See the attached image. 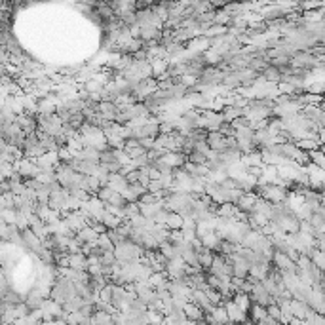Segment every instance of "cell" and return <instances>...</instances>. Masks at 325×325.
<instances>
[{
  "label": "cell",
  "mask_w": 325,
  "mask_h": 325,
  "mask_svg": "<svg viewBox=\"0 0 325 325\" xmlns=\"http://www.w3.org/2000/svg\"><path fill=\"white\" fill-rule=\"evenodd\" d=\"M255 194L270 202V204H283L287 202V190L282 187H274V185H259Z\"/></svg>",
  "instance_id": "1"
},
{
  "label": "cell",
  "mask_w": 325,
  "mask_h": 325,
  "mask_svg": "<svg viewBox=\"0 0 325 325\" xmlns=\"http://www.w3.org/2000/svg\"><path fill=\"white\" fill-rule=\"evenodd\" d=\"M251 301H253V304H260V306H270V304H278L274 299H272V295L264 289V285H262V282L257 283L255 287H253V291H251Z\"/></svg>",
  "instance_id": "2"
},
{
  "label": "cell",
  "mask_w": 325,
  "mask_h": 325,
  "mask_svg": "<svg viewBox=\"0 0 325 325\" xmlns=\"http://www.w3.org/2000/svg\"><path fill=\"white\" fill-rule=\"evenodd\" d=\"M222 306L226 308V312H228V320H230L234 325H243L247 320H249V314L243 312V310H239L238 306L234 304V301H228V303H224Z\"/></svg>",
  "instance_id": "3"
},
{
  "label": "cell",
  "mask_w": 325,
  "mask_h": 325,
  "mask_svg": "<svg viewBox=\"0 0 325 325\" xmlns=\"http://www.w3.org/2000/svg\"><path fill=\"white\" fill-rule=\"evenodd\" d=\"M207 145H209V149L213 152H224L230 147V139L224 137V135H221L219 131H211L207 135Z\"/></svg>",
  "instance_id": "4"
},
{
  "label": "cell",
  "mask_w": 325,
  "mask_h": 325,
  "mask_svg": "<svg viewBox=\"0 0 325 325\" xmlns=\"http://www.w3.org/2000/svg\"><path fill=\"white\" fill-rule=\"evenodd\" d=\"M190 303L198 304V306L205 312V316L213 314V310H215V304L209 301V297L205 295V291H198V289H194V291H192V299H190Z\"/></svg>",
  "instance_id": "5"
},
{
  "label": "cell",
  "mask_w": 325,
  "mask_h": 325,
  "mask_svg": "<svg viewBox=\"0 0 325 325\" xmlns=\"http://www.w3.org/2000/svg\"><path fill=\"white\" fill-rule=\"evenodd\" d=\"M291 310H293V316H295V318L304 320V322H306V320H310V318L316 314V312H314V310H312V308H310V306H308L306 303L295 301V299L291 301Z\"/></svg>",
  "instance_id": "6"
},
{
  "label": "cell",
  "mask_w": 325,
  "mask_h": 325,
  "mask_svg": "<svg viewBox=\"0 0 325 325\" xmlns=\"http://www.w3.org/2000/svg\"><path fill=\"white\" fill-rule=\"evenodd\" d=\"M187 50L192 51V53H205V51L211 50V40L207 36H198V38L187 44Z\"/></svg>",
  "instance_id": "7"
},
{
  "label": "cell",
  "mask_w": 325,
  "mask_h": 325,
  "mask_svg": "<svg viewBox=\"0 0 325 325\" xmlns=\"http://www.w3.org/2000/svg\"><path fill=\"white\" fill-rule=\"evenodd\" d=\"M257 200H259V196L255 194V192L241 194V198H239L238 202H236V207H238L239 211L251 213V211H253V207H255V204H257Z\"/></svg>",
  "instance_id": "8"
},
{
  "label": "cell",
  "mask_w": 325,
  "mask_h": 325,
  "mask_svg": "<svg viewBox=\"0 0 325 325\" xmlns=\"http://www.w3.org/2000/svg\"><path fill=\"white\" fill-rule=\"evenodd\" d=\"M198 260H200L202 270H204V272H209L211 266H213V260H215V253H213L211 249L202 247V249H198Z\"/></svg>",
  "instance_id": "9"
},
{
  "label": "cell",
  "mask_w": 325,
  "mask_h": 325,
  "mask_svg": "<svg viewBox=\"0 0 325 325\" xmlns=\"http://www.w3.org/2000/svg\"><path fill=\"white\" fill-rule=\"evenodd\" d=\"M183 310L187 314V320H190V322H204L205 320V312L194 303H187L183 306Z\"/></svg>",
  "instance_id": "10"
},
{
  "label": "cell",
  "mask_w": 325,
  "mask_h": 325,
  "mask_svg": "<svg viewBox=\"0 0 325 325\" xmlns=\"http://www.w3.org/2000/svg\"><path fill=\"white\" fill-rule=\"evenodd\" d=\"M118 105L116 103H110V101H103L101 103V107H99V114L108 120V122H116V118H118Z\"/></svg>",
  "instance_id": "11"
},
{
  "label": "cell",
  "mask_w": 325,
  "mask_h": 325,
  "mask_svg": "<svg viewBox=\"0 0 325 325\" xmlns=\"http://www.w3.org/2000/svg\"><path fill=\"white\" fill-rule=\"evenodd\" d=\"M68 268H74L78 272H87L89 268V260H87L86 255L78 253V255H70L68 253Z\"/></svg>",
  "instance_id": "12"
},
{
  "label": "cell",
  "mask_w": 325,
  "mask_h": 325,
  "mask_svg": "<svg viewBox=\"0 0 325 325\" xmlns=\"http://www.w3.org/2000/svg\"><path fill=\"white\" fill-rule=\"evenodd\" d=\"M232 301H234V304L238 306L239 310H243V312H247V314H249V310H251V306H253V301H251V297H249L247 293H236Z\"/></svg>",
  "instance_id": "13"
},
{
  "label": "cell",
  "mask_w": 325,
  "mask_h": 325,
  "mask_svg": "<svg viewBox=\"0 0 325 325\" xmlns=\"http://www.w3.org/2000/svg\"><path fill=\"white\" fill-rule=\"evenodd\" d=\"M282 76H283L282 70H278L276 67H272V65H270L268 68H266V70H264V72H262V78H264L268 84H276V86L282 82Z\"/></svg>",
  "instance_id": "14"
},
{
  "label": "cell",
  "mask_w": 325,
  "mask_h": 325,
  "mask_svg": "<svg viewBox=\"0 0 325 325\" xmlns=\"http://www.w3.org/2000/svg\"><path fill=\"white\" fill-rule=\"evenodd\" d=\"M264 318H268V308H266V306H260V304H253L251 310H249V320L260 324Z\"/></svg>",
  "instance_id": "15"
},
{
  "label": "cell",
  "mask_w": 325,
  "mask_h": 325,
  "mask_svg": "<svg viewBox=\"0 0 325 325\" xmlns=\"http://www.w3.org/2000/svg\"><path fill=\"white\" fill-rule=\"evenodd\" d=\"M76 238L80 239L82 243H97V239H99V234L91 228V226H86L84 230H80L78 234H76Z\"/></svg>",
  "instance_id": "16"
},
{
  "label": "cell",
  "mask_w": 325,
  "mask_h": 325,
  "mask_svg": "<svg viewBox=\"0 0 325 325\" xmlns=\"http://www.w3.org/2000/svg\"><path fill=\"white\" fill-rule=\"evenodd\" d=\"M170 230H183V226H185V219L183 215H179V213H170V219H168V224H166Z\"/></svg>",
  "instance_id": "17"
},
{
  "label": "cell",
  "mask_w": 325,
  "mask_h": 325,
  "mask_svg": "<svg viewBox=\"0 0 325 325\" xmlns=\"http://www.w3.org/2000/svg\"><path fill=\"white\" fill-rule=\"evenodd\" d=\"M222 116H224V122H234V120H238L243 116V110L241 108H236V107H224L222 110Z\"/></svg>",
  "instance_id": "18"
},
{
  "label": "cell",
  "mask_w": 325,
  "mask_h": 325,
  "mask_svg": "<svg viewBox=\"0 0 325 325\" xmlns=\"http://www.w3.org/2000/svg\"><path fill=\"white\" fill-rule=\"evenodd\" d=\"M93 322H95V325H114V316L97 310V312L93 314Z\"/></svg>",
  "instance_id": "19"
},
{
  "label": "cell",
  "mask_w": 325,
  "mask_h": 325,
  "mask_svg": "<svg viewBox=\"0 0 325 325\" xmlns=\"http://www.w3.org/2000/svg\"><path fill=\"white\" fill-rule=\"evenodd\" d=\"M187 160H188V164H194V166H205V164L209 162L205 154H202V152H198V151H194L192 154H188Z\"/></svg>",
  "instance_id": "20"
},
{
  "label": "cell",
  "mask_w": 325,
  "mask_h": 325,
  "mask_svg": "<svg viewBox=\"0 0 325 325\" xmlns=\"http://www.w3.org/2000/svg\"><path fill=\"white\" fill-rule=\"evenodd\" d=\"M97 245H99L103 251H107V253H112V251H114V247H116V245L110 241V238H108L107 234H101V236H99V239H97Z\"/></svg>",
  "instance_id": "21"
},
{
  "label": "cell",
  "mask_w": 325,
  "mask_h": 325,
  "mask_svg": "<svg viewBox=\"0 0 325 325\" xmlns=\"http://www.w3.org/2000/svg\"><path fill=\"white\" fill-rule=\"evenodd\" d=\"M219 133H221V135H224V137H228V139H234L236 130H234V126H232L230 122H224V124L219 128Z\"/></svg>",
  "instance_id": "22"
},
{
  "label": "cell",
  "mask_w": 325,
  "mask_h": 325,
  "mask_svg": "<svg viewBox=\"0 0 325 325\" xmlns=\"http://www.w3.org/2000/svg\"><path fill=\"white\" fill-rule=\"evenodd\" d=\"M112 289H114V285L108 283L107 287L99 293V301H103V303H112Z\"/></svg>",
  "instance_id": "23"
},
{
  "label": "cell",
  "mask_w": 325,
  "mask_h": 325,
  "mask_svg": "<svg viewBox=\"0 0 325 325\" xmlns=\"http://www.w3.org/2000/svg\"><path fill=\"white\" fill-rule=\"evenodd\" d=\"M67 325H80L84 322V316H82V312H74V314H68L67 316Z\"/></svg>",
  "instance_id": "24"
},
{
  "label": "cell",
  "mask_w": 325,
  "mask_h": 325,
  "mask_svg": "<svg viewBox=\"0 0 325 325\" xmlns=\"http://www.w3.org/2000/svg\"><path fill=\"white\" fill-rule=\"evenodd\" d=\"M268 316L274 318L276 322H282V310H280V304H270L268 306Z\"/></svg>",
  "instance_id": "25"
},
{
  "label": "cell",
  "mask_w": 325,
  "mask_h": 325,
  "mask_svg": "<svg viewBox=\"0 0 325 325\" xmlns=\"http://www.w3.org/2000/svg\"><path fill=\"white\" fill-rule=\"evenodd\" d=\"M112 196H114V190H112L110 187H103V188L99 190V194H97V198H99L101 202H105V204H108Z\"/></svg>",
  "instance_id": "26"
},
{
  "label": "cell",
  "mask_w": 325,
  "mask_h": 325,
  "mask_svg": "<svg viewBox=\"0 0 325 325\" xmlns=\"http://www.w3.org/2000/svg\"><path fill=\"white\" fill-rule=\"evenodd\" d=\"M170 213H171V211H168V209L160 211L158 215L154 217V224H160V226H166V224H168V219H170Z\"/></svg>",
  "instance_id": "27"
},
{
  "label": "cell",
  "mask_w": 325,
  "mask_h": 325,
  "mask_svg": "<svg viewBox=\"0 0 325 325\" xmlns=\"http://www.w3.org/2000/svg\"><path fill=\"white\" fill-rule=\"evenodd\" d=\"M156 202H160L158 196L151 194V192H147V194H143L139 198V204H143V205H152V204H156Z\"/></svg>",
  "instance_id": "28"
},
{
  "label": "cell",
  "mask_w": 325,
  "mask_h": 325,
  "mask_svg": "<svg viewBox=\"0 0 325 325\" xmlns=\"http://www.w3.org/2000/svg\"><path fill=\"white\" fill-rule=\"evenodd\" d=\"M147 190H149L151 194H158V192H162V190H164V185H162V181H152Z\"/></svg>",
  "instance_id": "29"
},
{
  "label": "cell",
  "mask_w": 325,
  "mask_h": 325,
  "mask_svg": "<svg viewBox=\"0 0 325 325\" xmlns=\"http://www.w3.org/2000/svg\"><path fill=\"white\" fill-rule=\"evenodd\" d=\"M289 325H304V320H299V318H293V320L289 322Z\"/></svg>",
  "instance_id": "30"
}]
</instances>
